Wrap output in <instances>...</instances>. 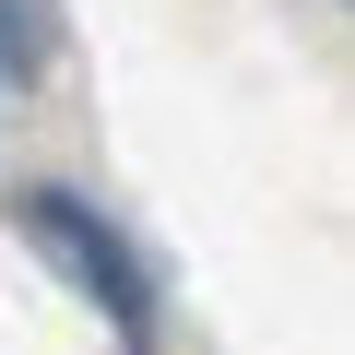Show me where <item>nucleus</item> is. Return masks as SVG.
<instances>
[{
  "mask_svg": "<svg viewBox=\"0 0 355 355\" xmlns=\"http://www.w3.org/2000/svg\"><path fill=\"white\" fill-rule=\"evenodd\" d=\"M24 225H36V249H48V261H60V272H71L119 331H142V272H130V249H119L71 190H36V202H24Z\"/></svg>",
  "mask_w": 355,
  "mask_h": 355,
  "instance_id": "f257e3e1",
  "label": "nucleus"
}]
</instances>
